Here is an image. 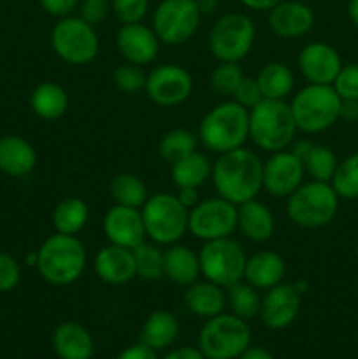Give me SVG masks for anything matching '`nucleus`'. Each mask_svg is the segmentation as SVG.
Instances as JSON below:
<instances>
[{
	"instance_id": "11",
	"label": "nucleus",
	"mask_w": 358,
	"mask_h": 359,
	"mask_svg": "<svg viewBox=\"0 0 358 359\" xmlns=\"http://www.w3.org/2000/svg\"><path fill=\"white\" fill-rule=\"evenodd\" d=\"M255 37V23L248 14H223L211 28L209 51L218 62L241 63L251 53Z\"/></svg>"
},
{
	"instance_id": "1",
	"label": "nucleus",
	"mask_w": 358,
	"mask_h": 359,
	"mask_svg": "<svg viewBox=\"0 0 358 359\" xmlns=\"http://www.w3.org/2000/svg\"><path fill=\"white\" fill-rule=\"evenodd\" d=\"M211 181L218 196L234 205L258 198L263 189L262 158L244 146L218 154V160L213 163Z\"/></svg>"
},
{
	"instance_id": "25",
	"label": "nucleus",
	"mask_w": 358,
	"mask_h": 359,
	"mask_svg": "<svg viewBox=\"0 0 358 359\" xmlns=\"http://www.w3.org/2000/svg\"><path fill=\"white\" fill-rule=\"evenodd\" d=\"M237 230L255 244L270 241L276 230L272 210L256 198L241 203L237 205Z\"/></svg>"
},
{
	"instance_id": "2",
	"label": "nucleus",
	"mask_w": 358,
	"mask_h": 359,
	"mask_svg": "<svg viewBox=\"0 0 358 359\" xmlns=\"http://www.w3.org/2000/svg\"><path fill=\"white\" fill-rule=\"evenodd\" d=\"M88 265L86 248L77 235L53 233L37 249L39 276L51 286H70L83 277Z\"/></svg>"
},
{
	"instance_id": "13",
	"label": "nucleus",
	"mask_w": 358,
	"mask_h": 359,
	"mask_svg": "<svg viewBox=\"0 0 358 359\" xmlns=\"http://www.w3.org/2000/svg\"><path fill=\"white\" fill-rule=\"evenodd\" d=\"M237 230V205L216 196L197 203L188 214V231L199 241L232 237Z\"/></svg>"
},
{
	"instance_id": "34",
	"label": "nucleus",
	"mask_w": 358,
	"mask_h": 359,
	"mask_svg": "<svg viewBox=\"0 0 358 359\" xmlns=\"http://www.w3.org/2000/svg\"><path fill=\"white\" fill-rule=\"evenodd\" d=\"M133 259H135V277L146 283H157L165 277L164 270V255L161 245L154 242L144 241L137 248L132 249Z\"/></svg>"
},
{
	"instance_id": "30",
	"label": "nucleus",
	"mask_w": 358,
	"mask_h": 359,
	"mask_svg": "<svg viewBox=\"0 0 358 359\" xmlns=\"http://www.w3.org/2000/svg\"><path fill=\"white\" fill-rule=\"evenodd\" d=\"M213 163L202 151H193L171 165V177L175 188H195L206 184L211 179Z\"/></svg>"
},
{
	"instance_id": "26",
	"label": "nucleus",
	"mask_w": 358,
	"mask_h": 359,
	"mask_svg": "<svg viewBox=\"0 0 358 359\" xmlns=\"http://www.w3.org/2000/svg\"><path fill=\"white\" fill-rule=\"evenodd\" d=\"M185 305L199 318H214L227 307V291L211 280H197L186 286Z\"/></svg>"
},
{
	"instance_id": "35",
	"label": "nucleus",
	"mask_w": 358,
	"mask_h": 359,
	"mask_svg": "<svg viewBox=\"0 0 358 359\" xmlns=\"http://www.w3.org/2000/svg\"><path fill=\"white\" fill-rule=\"evenodd\" d=\"M227 305L230 312L237 318L249 321V319L260 316V307H262V297L258 290L248 284L246 280L227 287Z\"/></svg>"
},
{
	"instance_id": "43",
	"label": "nucleus",
	"mask_w": 358,
	"mask_h": 359,
	"mask_svg": "<svg viewBox=\"0 0 358 359\" xmlns=\"http://www.w3.org/2000/svg\"><path fill=\"white\" fill-rule=\"evenodd\" d=\"M21 280V266L9 252H0V293L16 290Z\"/></svg>"
},
{
	"instance_id": "39",
	"label": "nucleus",
	"mask_w": 358,
	"mask_h": 359,
	"mask_svg": "<svg viewBox=\"0 0 358 359\" xmlns=\"http://www.w3.org/2000/svg\"><path fill=\"white\" fill-rule=\"evenodd\" d=\"M242 77H244V72H242V67L239 63L220 62L211 72V90L220 97H232Z\"/></svg>"
},
{
	"instance_id": "50",
	"label": "nucleus",
	"mask_w": 358,
	"mask_h": 359,
	"mask_svg": "<svg viewBox=\"0 0 358 359\" xmlns=\"http://www.w3.org/2000/svg\"><path fill=\"white\" fill-rule=\"evenodd\" d=\"M339 118L346 121H358V100H343Z\"/></svg>"
},
{
	"instance_id": "10",
	"label": "nucleus",
	"mask_w": 358,
	"mask_h": 359,
	"mask_svg": "<svg viewBox=\"0 0 358 359\" xmlns=\"http://www.w3.org/2000/svg\"><path fill=\"white\" fill-rule=\"evenodd\" d=\"M51 48L65 63L86 65L97 58L100 39L95 27L72 14L56 21L51 30Z\"/></svg>"
},
{
	"instance_id": "20",
	"label": "nucleus",
	"mask_w": 358,
	"mask_h": 359,
	"mask_svg": "<svg viewBox=\"0 0 358 359\" xmlns=\"http://www.w3.org/2000/svg\"><path fill=\"white\" fill-rule=\"evenodd\" d=\"M267 23L274 35L281 39H298L307 35L314 27V13L311 7L298 0H283L267 11Z\"/></svg>"
},
{
	"instance_id": "52",
	"label": "nucleus",
	"mask_w": 358,
	"mask_h": 359,
	"mask_svg": "<svg viewBox=\"0 0 358 359\" xmlns=\"http://www.w3.org/2000/svg\"><path fill=\"white\" fill-rule=\"evenodd\" d=\"M239 359H274V356L269 349H265V347L249 346L248 349L239 356Z\"/></svg>"
},
{
	"instance_id": "37",
	"label": "nucleus",
	"mask_w": 358,
	"mask_h": 359,
	"mask_svg": "<svg viewBox=\"0 0 358 359\" xmlns=\"http://www.w3.org/2000/svg\"><path fill=\"white\" fill-rule=\"evenodd\" d=\"M305 168V174L311 177V181L330 182L333 177V172L337 168V158L333 151L326 146H314L311 147L305 158L302 160Z\"/></svg>"
},
{
	"instance_id": "15",
	"label": "nucleus",
	"mask_w": 358,
	"mask_h": 359,
	"mask_svg": "<svg viewBox=\"0 0 358 359\" xmlns=\"http://www.w3.org/2000/svg\"><path fill=\"white\" fill-rule=\"evenodd\" d=\"M305 168L290 149L270 153L263 161V189L274 198H288L304 182Z\"/></svg>"
},
{
	"instance_id": "42",
	"label": "nucleus",
	"mask_w": 358,
	"mask_h": 359,
	"mask_svg": "<svg viewBox=\"0 0 358 359\" xmlns=\"http://www.w3.org/2000/svg\"><path fill=\"white\" fill-rule=\"evenodd\" d=\"M333 90L340 97V100H358V65L351 63L340 69L333 81Z\"/></svg>"
},
{
	"instance_id": "14",
	"label": "nucleus",
	"mask_w": 358,
	"mask_h": 359,
	"mask_svg": "<svg viewBox=\"0 0 358 359\" xmlns=\"http://www.w3.org/2000/svg\"><path fill=\"white\" fill-rule=\"evenodd\" d=\"M147 98L160 107H175L190 98L193 91V77L185 67L175 63L158 65L146 77Z\"/></svg>"
},
{
	"instance_id": "38",
	"label": "nucleus",
	"mask_w": 358,
	"mask_h": 359,
	"mask_svg": "<svg viewBox=\"0 0 358 359\" xmlns=\"http://www.w3.org/2000/svg\"><path fill=\"white\" fill-rule=\"evenodd\" d=\"M330 184L336 189L339 198H358V153L351 154L343 163L337 165Z\"/></svg>"
},
{
	"instance_id": "28",
	"label": "nucleus",
	"mask_w": 358,
	"mask_h": 359,
	"mask_svg": "<svg viewBox=\"0 0 358 359\" xmlns=\"http://www.w3.org/2000/svg\"><path fill=\"white\" fill-rule=\"evenodd\" d=\"M30 107L37 118L55 121L62 118L69 109V95L62 84L44 81L32 90Z\"/></svg>"
},
{
	"instance_id": "7",
	"label": "nucleus",
	"mask_w": 358,
	"mask_h": 359,
	"mask_svg": "<svg viewBox=\"0 0 358 359\" xmlns=\"http://www.w3.org/2000/svg\"><path fill=\"white\" fill-rule=\"evenodd\" d=\"M340 97L332 84H307L291 100V114L298 132L319 133L333 125L340 114Z\"/></svg>"
},
{
	"instance_id": "3",
	"label": "nucleus",
	"mask_w": 358,
	"mask_h": 359,
	"mask_svg": "<svg viewBox=\"0 0 358 359\" xmlns=\"http://www.w3.org/2000/svg\"><path fill=\"white\" fill-rule=\"evenodd\" d=\"M199 142L211 153H227L242 147L249 139V111L237 102L214 105L199 123Z\"/></svg>"
},
{
	"instance_id": "19",
	"label": "nucleus",
	"mask_w": 358,
	"mask_h": 359,
	"mask_svg": "<svg viewBox=\"0 0 358 359\" xmlns=\"http://www.w3.org/2000/svg\"><path fill=\"white\" fill-rule=\"evenodd\" d=\"M298 70L309 84H333L343 69L340 56L325 42H311L304 46L297 58Z\"/></svg>"
},
{
	"instance_id": "21",
	"label": "nucleus",
	"mask_w": 358,
	"mask_h": 359,
	"mask_svg": "<svg viewBox=\"0 0 358 359\" xmlns=\"http://www.w3.org/2000/svg\"><path fill=\"white\" fill-rule=\"evenodd\" d=\"M95 273L109 286H123L135 279L133 251L121 245L107 244L95 256Z\"/></svg>"
},
{
	"instance_id": "23",
	"label": "nucleus",
	"mask_w": 358,
	"mask_h": 359,
	"mask_svg": "<svg viewBox=\"0 0 358 359\" xmlns=\"http://www.w3.org/2000/svg\"><path fill=\"white\" fill-rule=\"evenodd\" d=\"M51 346L60 359H91L95 353L93 337L76 321L60 323L53 332Z\"/></svg>"
},
{
	"instance_id": "55",
	"label": "nucleus",
	"mask_w": 358,
	"mask_h": 359,
	"mask_svg": "<svg viewBox=\"0 0 358 359\" xmlns=\"http://www.w3.org/2000/svg\"><path fill=\"white\" fill-rule=\"evenodd\" d=\"M293 286H295V290H297L300 294H304L305 291H307V283H305V280H295Z\"/></svg>"
},
{
	"instance_id": "48",
	"label": "nucleus",
	"mask_w": 358,
	"mask_h": 359,
	"mask_svg": "<svg viewBox=\"0 0 358 359\" xmlns=\"http://www.w3.org/2000/svg\"><path fill=\"white\" fill-rule=\"evenodd\" d=\"M164 359H206V356H204L202 351H200L199 347L183 346L165 354Z\"/></svg>"
},
{
	"instance_id": "56",
	"label": "nucleus",
	"mask_w": 358,
	"mask_h": 359,
	"mask_svg": "<svg viewBox=\"0 0 358 359\" xmlns=\"http://www.w3.org/2000/svg\"><path fill=\"white\" fill-rule=\"evenodd\" d=\"M357 256H358V244H357Z\"/></svg>"
},
{
	"instance_id": "16",
	"label": "nucleus",
	"mask_w": 358,
	"mask_h": 359,
	"mask_svg": "<svg viewBox=\"0 0 358 359\" xmlns=\"http://www.w3.org/2000/svg\"><path fill=\"white\" fill-rule=\"evenodd\" d=\"M102 231L109 244L121 245V248L133 249L147 241L140 209L118 205V203L109 207L107 212L104 214Z\"/></svg>"
},
{
	"instance_id": "54",
	"label": "nucleus",
	"mask_w": 358,
	"mask_h": 359,
	"mask_svg": "<svg viewBox=\"0 0 358 359\" xmlns=\"http://www.w3.org/2000/svg\"><path fill=\"white\" fill-rule=\"evenodd\" d=\"M347 14H350L351 21L358 27V0H350V6H347Z\"/></svg>"
},
{
	"instance_id": "45",
	"label": "nucleus",
	"mask_w": 358,
	"mask_h": 359,
	"mask_svg": "<svg viewBox=\"0 0 358 359\" xmlns=\"http://www.w3.org/2000/svg\"><path fill=\"white\" fill-rule=\"evenodd\" d=\"M79 18L90 23L91 27H98L107 20L111 13V2L109 0H83L79 4Z\"/></svg>"
},
{
	"instance_id": "29",
	"label": "nucleus",
	"mask_w": 358,
	"mask_h": 359,
	"mask_svg": "<svg viewBox=\"0 0 358 359\" xmlns=\"http://www.w3.org/2000/svg\"><path fill=\"white\" fill-rule=\"evenodd\" d=\"M178 318L168 311H154L144 321L139 342L154 351H164L168 349L178 340Z\"/></svg>"
},
{
	"instance_id": "12",
	"label": "nucleus",
	"mask_w": 358,
	"mask_h": 359,
	"mask_svg": "<svg viewBox=\"0 0 358 359\" xmlns=\"http://www.w3.org/2000/svg\"><path fill=\"white\" fill-rule=\"evenodd\" d=\"M200 13L197 0H160L153 11V32L167 46H181L199 32Z\"/></svg>"
},
{
	"instance_id": "9",
	"label": "nucleus",
	"mask_w": 358,
	"mask_h": 359,
	"mask_svg": "<svg viewBox=\"0 0 358 359\" xmlns=\"http://www.w3.org/2000/svg\"><path fill=\"white\" fill-rule=\"evenodd\" d=\"M246 259L244 248L232 237L207 241L199 252L200 273L227 290L244 279Z\"/></svg>"
},
{
	"instance_id": "24",
	"label": "nucleus",
	"mask_w": 358,
	"mask_h": 359,
	"mask_svg": "<svg viewBox=\"0 0 358 359\" xmlns=\"http://www.w3.org/2000/svg\"><path fill=\"white\" fill-rule=\"evenodd\" d=\"M284 276H286V263H284L283 256L269 251V249H263V251L248 256L242 280L251 284L258 291H267L283 283Z\"/></svg>"
},
{
	"instance_id": "22",
	"label": "nucleus",
	"mask_w": 358,
	"mask_h": 359,
	"mask_svg": "<svg viewBox=\"0 0 358 359\" xmlns=\"http://www.w3.org/2000/svg\"><path fill=\"white\" fill-rule=\"evenodd\" d=\"M37 167V153L27 139L20 135L0 137V172L9 177H27Z\"/></svg>"
},
{
	"instance_id": "44",
	"label": "nucleus",
	"mask_w": 358,
	"mask_h": 359,
	"mask_svg": "<svg viewBox=\"0 0 358 359\" xmlns=\"http://www.w3.org/2000/svg\"><path fill=\"white\" fill-rule=\"evenodd\" d=\"M232 100L237 102L239 105H242L248 111L258 105L263 100V95L260 91L258 83H256V77H242V81L237 84L234 95H232Z\"/></svg>"
},
{
	"instance_id": "32",
	"label": "nucleus",
	"mask_w": 358,
	"mask_h": 359,
	"mask_svg": "<svg viewBox=\"0 0 358 359\" xmlns=\"http://www.w3.org/2000/svg\"><path fill=\"white\" fill-rule=\"evenodd\" d=\"M256 83H258L263 98L286 100L295 86V77L288 65L281 62H270L260 69Z\"/></svg>"
},
{
	"instance_id": "53",
	"label": "nucleus",
	"mask_w": 358,
	"mask_h": 359,
	"mask_svg": "<svg viewBox=\"0 0 358 359\" xmlns=\"http://www.w3.org/2000/svg\"><path fill=\"white\" fill-rule=\"evenodd\" d=\"M197 6H199L202 16L204 14H213L218 9V0H197Z\"/></svg>"
},
{
	"instance_id": "41",
	"label": "nucleus",
	"mask_w": 358,
	"mask_h": 359,
	"mask_svg": "<svg viewBox=\"0 0 358 359\" xmlns=\"http://www.w3.org/2000/svg\"><path fill=\"white\" fill-rule=\"evenodd\" d=\"M111 13L121 25L142 23L150 13V0H111Z\"/></svg>"
},
{
	"instance_id": "8",
	"label": "nucleus",
	"mask_w": 358,
	"mask_h": 359,
	"mask_svg": "<svg viewBox=\"0 0 358 359\" xmlns=\"http://www.w3.org/2000/svg\"><path fill=\"white\" fill-rule=\"evenodd\" d=\"M251 346V328L248 321L230 314L206 319L199 333V349L206 359H235Z\"/></svg>"
},
{
	"instance_id": "36",
	"label": "nucleus",
	"mask_w": 358,
	"mask_h": 359,
	"mask_svg": "<svg viewBox=\"0 0 358 359\" xmlns=\"http://www.w3.org/2000/svg\"><path fill=\"white\" fill-rule=\"evenodd\" d=\"M199 146V137L188 128H174L165 133L158 142V154L167 163L181 160L186 154L197 151Z\"/></svg>"
},
{
	"instance_id": "31",
	"label": "nucleus",
	"mask_w": 358,
	"mask_h": 359,
	"mask_svg": "<svg viewBox=\"0 0 358 359\" xmlns=\"http://www.w3.org/2000/svg\"><path fill=\"white\" fill-rule=\"evenodd\" d=\"M90 219V209L86 202L77 196H67L60 200L51 214V223L56 233L77 235L84 230Z\"/></svg>"
},
{
	"instance_id": "46",
	"label": "nucleus",
	"mask_w": 358,
	"mask_h": 359,
	"mask_svg": "<svg viewBox=\"0 0 358 359\" xmlns=\"http://www.w3.org/2000/svg\"><path fill=\"white\" fill-rule=\"evenodd\" d=\"M42 11L48 13L49 16L55 18H67L72 16L79 7V0H39Z\"/></svg>"
},
{
	"instance_id": "33",
	"label": "nucleus",
	"mask_w": 358,
	"mask_h": 359,
	"mask_svg": "<svg viewBox=\"0 0 358 359\" xmlns=\"http://www.w3.org/2000/svg\"><path fill=\"white\" fill-rule=\"evenodd\" d=\"M109 193H111V198L114 200V203L133 207V209H140L147 200V196H150V191H147V186L142 181V177L130 174V172L116 174L109 182Z\"/></svg>"
},
{
	"instance_id": "51",
	"label": "nucleus",
	"mask_w": 358,
	"mask_h": 359,
	"mask_svg": "<svg viewBox=\"0 0 358 359\" xmlns=\"http://www.w3.org/2000/svg\"><path fill=\"white\" fill-rule=\"evenodd\" d=\"M239 2L251 11H270L283 0H239Z\"/></svg>"
},
{
	"instance_id": "17",
	"label": "nucleus",
	"mask_w": 358,
	"mask_h": 359,
	"mask_svg": "<svg viewBox=\"0 0 358 359\" xmlns=\"http://www.w3.org/2000/svg\"><path fill=\"white\" fill-rule=\"evenodd\" d=\"M116 49L126 63L150 65L160 51V41L153 28L144 23L121 25L116 32Z\"/></svg>"
},
{
	"instance_id": "47",
	"label": "nucleus",
	"mask_w": 358,
	"mask_h": 359,
	"mask_svg": "<svg viewBox=\"0 0 358 359\" xmlns=\"http://www.w3.org/2000/svg\"><path fill=\"white\" fill-rule=\"evenodd\" d=\"M116 359H160V358L157 356V351L144 346L142 342H137L133 344V346H128L126 349H123Z\"/></svg>"
},
{
	"instance_id": "18",
	"label": "nucleus",
	"mask_w": 358,
	"mask_h": 359,
	"mask_svg": "<svg viewBox=\"0 0 358 359\" xmlns=\"http://www.w3.org/2000/svg\"><path fill=\"white\" fill-rule=\"evenodd\" d=\"M302 294L291 284H277L265 291L260 307V319L270 330H284L300 312Z\"/></svg>"
},
{
	"instance_id": "49",
	"label": "nucleus",
	"mask_w": 358,
	"mask_h": 359,
	"mask_svg": "<svg viewBox=\"0 0 358 359\" xmlns=\"http://www.w3.org/2000/svg\"><path fill=\"white\" fill-rule=\"evenodd\" d=\"M178 198L179 202L183 203V205L186 207V209H193V207L197 205V203L200 202L199 200V189L195 188H179L178 191Z\"/></svg>"
},
{
	"instance_id": "27",
	"label": "nucleus",
	"mask_w": 358,
	"mask_h": 359,
	"mask_svg": "<svg viewBox=\"0 0 358 359\" xmlns=\"http://www.w3.org/2000/svg\"><path fill=\"white\" fill-rule=\"evenodd\" d=\"M164 270L165 277L175 286H190V284L197 283L200 273V262L199 255L193 252L188 245L183 244H172L167 245L164 255Z\"/></svg>"
},
{
	"instance_id": "6",
	"label": "nucleus",
	"mask_w": 358,
	"mask_h": 359,
	"mask_svg": "<svg viewBox=\"0 0 358 359\" xmlns=\"http://www.w3.org/2000/svg\"><path fill=\"white\" fill-rule=\"evenodd\" d=\"M146 237L158 245L178 244L188 231L190 210L174 193H151L140 207Z\"/></svg>"
},
{
	"instance_id": "5",
	"label": "nucleus",
	"mask_w": 358,
	"mask_h": 359,
	"mask_svg": "<svg viewBox=\"0 0 358 359\" xmlns=\"http://www.w3.org/2000/svg\"><path fill=\"white\" fill-rule=\"evenodd\" d=\"M339 210V195L330 182H302L286 198V216L293 224L316 230L332 223Z\"/></svg>"
},
{
	"instance_id": "40",
	"label": "nucleus",
	"mask_w": 358,
	"mask_h": 359,
	"mask_svg": "<svg viewBox=\"0 0 358 359\" xmlns=\"http://www.w3.org/2000/svg\"><path fill=\"white\" fill-rule=\"evenodd\" d=\"M146 77L142 67L133 65V63H121L112 72V83L123 93H137V91H144L146 88Z\"/></svg>"
},
{
	"instance_id": "4",
	"label": "nucleus",
	"mask_w": 358,
	"mask_h": 359,
	"mask_svg": "<svg viewBox=\"0 0 358 359\" xmlns=\"http://www.w3.org/2000/svg\"><path fill=\"white\" fill-rule=\"evenodd\" d=\"M291 107L286 100L263 98L249 111V139L258 149L267 153L284 151L297 135Z\"/></svg>"
}]
</instances>
